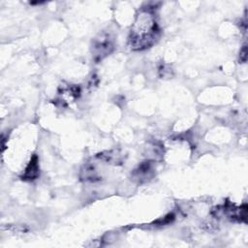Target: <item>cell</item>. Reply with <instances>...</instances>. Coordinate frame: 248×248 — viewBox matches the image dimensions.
<instances>
[{
  "mask_svg": "<svg viewBox=\"0 0 248 248\" xmlns=\"http://www.w3.org/2000/svg\"><path fill=\"white\" fill-rule=\"evenodd\" d=\"M246 60H247V47H246V45H244L240 49V61L244 63L246 62Z\"/></svg>",
  "mask_w": 248,
  "mask_h": 248,
  "instance_id": "277c9868",
  "label": "cell"
},
{
  "mask_svg": "<svg viewBox=\"0 0 248 248\" xmlns=\"http://www.w3.org/2000/svg\"><path fill=\"white\" fill-rule=\"evenodd\" d=\"M39 175V163H38V157L36 155H34L28 166L25 169V171L23 173V175L21 176L23 180H33L36 179Z\"/></svg>",
  "mask_w": 248,
  "mask_h": 248,
  "instance_id": "3957f363",
  "label": "cell"
},
{
  "mask_svg": "<svg viewBox=\"0 0 248 248\" xmlns=\"http://www.w3.org/2000/svg\"><path fill=\"white\" fill-rule=\"evenodd\" d=\"M112 48V43L108 37L104 38L103 36H101V38L95 40V43L93 45L94 55L99 59H102L104 56L108 55Z\"/></svg>",
  "mask_w": 248,
  "mask_h": 248,
  "instance_id": "7a4b0ae2",
  "label": "cell"
},
{
  "mask_svg": "<svg viewBox=\"0 0 248 248\" xmlns=\"http://www.w3.org/2000/svg\"><path fill=\"white\" fill-rule=\"evenodd\" d=\"M158 27L153 15L148 11L140 12L131 31L130 45L133 49L141 50L151 46L158 36Z\"/></svg>",
  "mask_w": 248,
  "mask_h": 248,
  "instance_id": "6da1fadb",
  "label": "cell"
}]
</instances>
